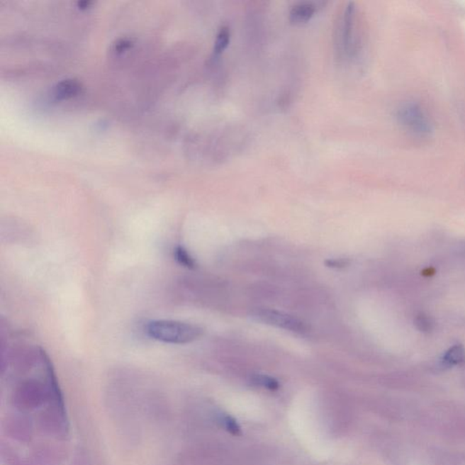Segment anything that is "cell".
<instances>
[{"mask_svg":"<svg viewBox=\"0 0 465 465\" xmlns=\"http://www.w3.org/2000/svg\"><path fill=\"white\" fill-rule=\"evenodd\" d=\"M319 9L318 3L302 1L292 6L289 13V21L295 25L308 23L314 17Z\"/></svg>","mask_w":465,"mask_h":465,"instance_id":"cell-9","label":"cell"},{"mask_svg":"<svg viewBox=\"0 0 465 465\" xmlns=\"http://www.w3.org/2000/svg\"><path fill=\"white\" fill-rule=\"evenodd\" d=\"M145 331L152 339L172 344L192 343L203 334L199 326L174 320H154L145 326Z\"/></svg>","mask_w":465,"mask_h":465,"instance_id":"cell-3","label":"cell"},{"mask_svg":"<svg viewBox=\"0 0 465 465\" xmlns=\"http://www.w3.org/2000/svg\"><path fill=\"white\" fill-rule=\"evenodd\" d=\"M220 422L223 427H224L228 432H230V434L235 435L240 434V427H239L237 421H235L234 418H232L231 416H222Z\"/></svg>","mask_w":465,"mask_h":465,"instance_id":"cell-17","label":"cell"},{"mask_svg":"<svg viewBox=\"0 0 465 465\" xmlns=\"http://www.w3.org/2000/svg\"><path fill=\"white\" fill-rule=\"evenodd\" d=\"M231 32L230 29L228 27H222L219 29L218 34H216L215 45H214V54L215 56H220L224 53L230 44Z\"/></svg>","mask_w":465,"mask_h":465,"instance_id":"cell-13","label":"cell"},{"mask_svg":"<svg viewBox=\"0 0 465 465\" xmlns=\"http://www.w3.org/2000/svg\"><path fill=\"white\" fill-rule=\"evenodd\" d=\"M334 42L335 53L341 62H350L359 56L363 32L359 13L354 2H348L337 15Z\"/></svg>","mask_w":465,"mask_h":465,"instance_id":"cell-1","label":"cell"},{"mask_svg":"<svg viewBox=\"0 0 465 465\" xmlns=\"http://www.w3.org/2000/svg\"><path fill=\"white\" fill-rule=\"evenodd\" d=\"M398 124L408 133L418 138L429 137L434 131V125L424 106L415 101H405L396 109Z\"/></svg>","mask_w":465,"mask_h":465,"instance_id":"cell-5","label":"cell"},{"mask_svg":"<svg viewBox=\"0 0 465 465\" xmlns=\"http://www.w3.org/2000/svg\"><path fill=\"white\" fill-rule=\"evenodd\" d=\"M465 361V350L463 345L455 344L448 349L442 358V363L445 366L452 367L459 366Z\"/></svg>","mask_w":465,"mask_h":465,"instance_id":"cell-12","label":"cell"},{"mask_svg":"<svg viewBox=\"0 0 465 465\" xmlns=\"http://www.w3.org/2000/svg\"><path fill=\"white\" fill-rule=\"evenodd\" d=\"M32 456L38 465H61L67 459V450L57 442H38L32 450Z\"/></svg>","mask_w":465,"mask_h":465,"instance_id":"cell-8","label":"cell"},{"mask_svg":"<svg viewBox=\"0 0 465 465\" xmlns=\"http://www.w3.org/2000/svg\"><path fill=\"white\" fill-rule=\"evenodd\" d=\"M2 430L11 440L29 444L34 437V422L27 413L11 412L2 418Z\"/></svg>","mask_w":465,"mask_h":465,"instance_id":"cell-6","label":"cell"},{"mask_svg":"<svg viewBox=\"0 0 465 465\" xmlns=\"http://www.w3.org/2000/svg\"><path fill=\"white\" fill-rule=\"evenodd\" d=\"M1 460L5 465H38L34 460H28L21 456L9 442H2Z\"/></svg>","mask_w":465,"mask_h":465,"instance_id":"cell-10","label":"cell"},{"mask_svg":"<svg viewBox=\"0 0 465 465\" xmlns=\"http://www.w3.org/2000/svg\"><path fill=\"white\" fill-rule=\"evenodd\" d=\"M174 257L176 260L179 262L180 264H182L183 267L187 268H195L196 263L195 260L193 259V257L190 256L189 252L185 250L183 247H177L176 250L174 251Z\"/></svg>","mask_w":465,"mask_h":465,"instance_id":"cell-15","label":"cell"},{"mask_svg":"<svg viewBox=\"0 0 465 465\" xmlns=\"http://www.w3.org/2000/svg\"><path fill=\"white\" fill-rule=\"evenodd\" d=\"M415 323L418 330L422 332H430L434 329V320L428 315L424 314V313H421V314L416 316Z\"/></svg>","mask_w":465,"mask_h":465,"instance_id":"cell-16","label":"cell"},{"mask_svg":"<svg viewBox=\"0 0 465 465\" xmlns=\"http://www.w3.org/2000/svg\"><path fill=\"white\" fill-rule=\"evenodd\" d=\"M80 84L75 79H65L54 87V96L57 100L69 99L80 91Z\"/></svg>","mask_w":465,"mask_h":465,"instance_id":"cell-11","label":"cell"},{"mask_svg":"<svg viewBox=\"0 0 465 465\" xmlns=\"http://www.w3.org/2000/svg\"><path fill=\"white\" fill-rule=\"evenodd\" d=\"M252 383L268 390L274 391L279 388V381L273 377L264 376V374H257L252 378Z\"/></svg>","mask_w":465,"mask_h":465,"instance_id":"cell-14","label":"cell"},{"mask_svg":"<svg viewBox=\"0 0 465 465\" xmlns=\"http://www.w3.org/2000/svg\"><path fill=\"white\" fill-rule=\"evenodd\" d=\"M252 316L264 324L276 326L287 331L295 332L308 331V326L301 320L276 310L258 309L252 313Z\"/></svg>","mask_w":465,"mask_h":465,"instance_id":"cell-7","label":"cell"},{"mask_svg":"<svg viewBox=\"0 0 465 465\" xmlns=\"http://www.w3.org/2000/svg\"><path fill=\"white\" fill-rule=\"evenodd\" d=\"M57 397L61 395L51 366L47 383L27 379L17 384L12 392L11 403L16 411L28 413L47 405Z\"/></svg>","mask_w":465,"mask_h":465,"instance_id":"cell-2","label":"cell"},{"mask_svg":"<svg viewBox=\"0 0 465 465\" xmlns=\"http://www.w3.org/2000/svg\"><path fill=\"white\" fill-rule=\"evenodd\" d=\"M38 429L57 441H65L69 435V422L62 397H57L44 407L37 418Z\"/></svg>","mask_w":465,"mask_h":465,"instance_id":"cell-4","label":"cell"}]
</instances>
